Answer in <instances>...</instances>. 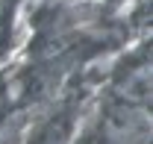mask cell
Here are the masks:
<instances>
[{
    "label": "cell",
    "mask_w": 153,
    "mask_h": 144,
    "mask_svg": "<svg viewBox=\"0 0 153 144\" xmlns=\"http://www.w3.org/2000/svg\"><path fill=\"white\" fill-rule=\"evenodd\" d=\"M147 135V124L144 115H138L133 109H127V103H121L103 118V144H141Z\"/></svg>",
    "instance_id": "1"
},
{
    "label": "cell",
    "mask_w": 153,
    "mask_h": 144,
    "mask_svg": "<svg viewBox=\"0 0 153 144\" xmlns=\"http://www.w3.org/2000/svg\"><path fill=\"white\" fill-rule=\"evenodd\" d=\"M115 94L127 106H141L150 94V65L147 59H130L127 68H121L115 76Z\"/></svg>",
    "instance_id": "2"
}]
</instances>
